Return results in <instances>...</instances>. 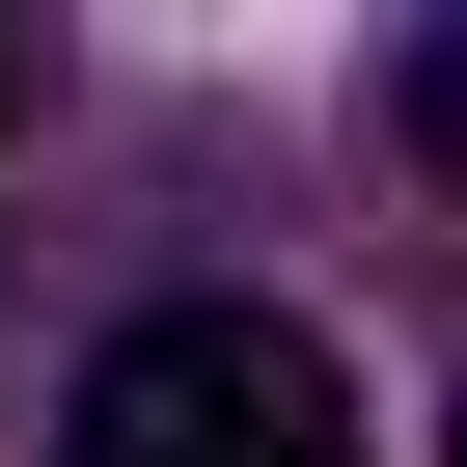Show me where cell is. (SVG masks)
Instances as JSON below:
<instances>
[{
	"instance_id": "cell-2",
	"label": "cell",
	"mask_w": 467,
	"mask_h": 467,
	"mask_svg": "<svg viewBox=\"0 0 467 467\" xmlns=\"http://www.w3.org/2000/svg\"><path fill=\"white\" fill-rule=\"evenodd\" d=\"M0 110H28V28H0Z\"/></svg>"
},
{
	"instance_id": "cell-1",
	"label": "cell",
	"mask_w": 467,
	"mask_h": 467,
	"mask_svg": "<svg viewBox=\"0 0 467 467\" xmlns=\"http://www.w3.org/2000/svg\"><path fill=\"white\" fill-rule=\"evenodd\" d=\"M56 467H358V358L303 303H138L56 385Z\"/></svg>"
}]
</instances>
